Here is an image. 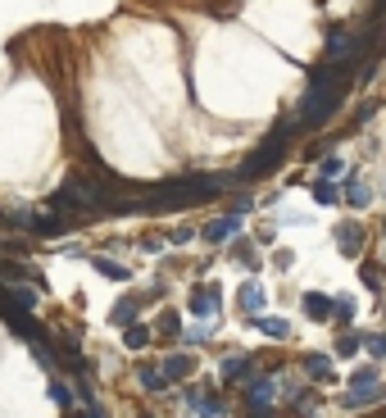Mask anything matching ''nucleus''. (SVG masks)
Returning <instances> with one entry per match:
<instances>
[{
  "label": "nucleus",
  "instance_id": "f257e3e1",
  "mask_svg": "<svg viewBox=\"0 0 386 418\" xmlns=\"http://www.w3.org/2000/svg\"><path fill=\"white\" fill-rule=\"evenodd\" d=\"M228 187V178L218 173H200V178H178V182H164V187H151L146 200H136V209H182V205H195V200H209Z\"/></svg>",
  "mask_w": 386,
  "mask_h": 418
},
{
  "label": "nucleus",
  "instance_id": "f03ea898",
  "mask_svg": "<svg viewBox=\"0 0 386 418\" xmlns=\"http://www.w3.org/2000/svg\"><path fill=\"white\" fill-rule=\"evenodd\" d=\"M341 105V82H332V73H318L314 78V87H309V96H305V123L309 128H322V123L332 118V109Z\"/></svg>",
  "mask_w": 386,
  "mask_h": 418
},
{
  "label": "nucleus",
  "instance_id": "7ed1b4c3",
  "mask_svg": "<svg viewBox=\"0 0 386 418\" xmlns=\"http://www.w3.org/2000/svg\"><path fill=\"white\" fill-rule=\"evenodd\" d=\"M286 132H291V123H282V128H278V132H273V141L264 146V151H259V155H250V159H245V168H241V173H245V178H259V173H268V168H273V164H278V159H282V137H286Z\"/></svg>",
  "mask_w": 386,
  "mask_h": 418
},
{
  "label": "nucleus",
  "instance_id": "20e7f679",
  "mask_svg": "<svg viewBox=\"0 0 386 418\" xmlns=\"http://www.w3.org/2000/svg\"><path fill=\"white\" fill-rule=\"evenodd\" d=\"M28 232L32 237H64V232H73V214H59V209H51V214H32Z\"/></svg>",
  "mask_w": 386,
  "mask_h": 418
},
{
  "label": "nucleus",
  "instance_id": "39448f33",
  "mask_svg": "<svg viewBox=\"0 0 386 418\" xmlns=\"http://www.w3.org/2000/svg\"><path fill=\"white\" fill-rule=\"evenodd\" d=\"M28 282L41 287V277H36L23 260H0V287H28Z\"/></svg>",
  "mask_w": 386,
  "mask_h": 418
},
{
  "label": "nucleus",
  "instance_id": "423d86ee",
  "mask_svg": "<svg viewBox=\"0 0 386 418\" xmlns=\"http://www.w3.org/2000/svg\"><path fill=\"white\" fill-rule=\"evenodd\" d=\"M355 51H359V41L350 32H332V41H327V59H332V64H350Z\"/></svg>",
  "mask_w": 386,
  "mask_h": 418
},
{
  "label": "nucleus",
  "instance_id": "0eeeda50",
  "mask_svg": "<svg viewBox=\"0 0 386 418\" xmlns=\"http://www.w3.org/2000/svg\"><path fill=\"white\" fill-rule=\"evenodd\" d=\"M159 368H164L168 382H186V377H191V368H195V360H191V355H168Z\"/></svg>",
  "mask_w": 386,
  "mask_h": 418
},
{
  "label": "nucleus",
  "instance_id": "6e6552de",
  "mask_svg": "<svg viewBox=\"0 0 386 418\" xmlns=\"http://www.w3.org/2000/svg\"><path fill=\"white\" fill-rule=\"evenodd\" d=\"M236 232H241V218H232V214H228V218H214V223L205 228V237H209V241H232Z\"/></svg>",
  "mask_w": 386,
  "mask_h": 418
},
{
  "label": "nucleus",
  "instance_id": "1a4fd4ad",
  "mask_svg": "<svg viewBox=\"0 0 386 418\" xmlns=\"http://www.w3.org/2000/svg\"><path fill=\"white\" fill-rule=\"evenodd\" d=\"M191 314H200V318H209V314H218V291H214V287L195 291V296H191Z\"/></svg>",
  "mask_w": 386,
  "mask_h": 418
},
{
  "label": "nucleus",
  "instance_id": "9d476101",
  "mask_svg": "<svg viewBox=\"0 0 386 418\" xmlns=\"http://www.w3.org/2000/svg\"><path fill=\"white\" fill-rule=\"evenodd\" d=\"M136 377H141L146 391H164L168 387V377H164V368H159V364H141V373H136Z\"/></svg>",
  "mask_w": 386,
  "mask_h": 418
},
{
  "label": "nucleus",
  "instance_id": "9b49d317",
  "mask_svg": "<svg viewBox=\"0 0 386 418\" xmlns=\"http://www.w3.org/2000/svg\"><path fill=\"white\" fill-rule=\"evenodd\" d=\"M146 300H151V296H141V300H118V305H114V314H109V318H114V323H123V327H132V318H136V310H141Z\"/></svg>",
  "mask_w": 386,
  "mask_h": 418
},
{
  "label": "nucleus",
  "instance_id": "f8f14e48",
  "mask_svg": "<svg viewBox=\"0 0 386 418\" xmlns=\"http://www.w3.org/2000/svg\"><path fill=\"white\" fill-rule=\"evenodd\" d=\"M250 373V360H245V355H228V360H223V377H228V382H236V377H245Z\"/></svg>",
  "mask_w": 386,
  "mask_h": 418
},
{
  "label": "nucleus",
  "instance_id": "ddd939ff",
  "mask_svg": "<svg viewBox=\"0 0 386 418\" xmlns=\"http://www.w3.org/2000/svg\"><path fill=\"white\" fill-rule=\"evenodd\" d=\"M123 341H128L132 350H141V346H151V327L146 323H132V327H123Z\"/></svg>",
  "mask_w": 386,
  "mask_h": 418
},
{
  "label": "nucleus",
  "instance_id": "4468645a",
  "mask_svg": "<svg viewBox=\"0 0 386 418\" xmlns=\"http://www.w3.org/2000/svg\"><path fill=\"white\" fill-rule=\"evenodd\" d=\"M241 310H245V314H259V310H264V287H255V282H250V287L241 291Z\"/></svg>",
  "mask_w": 386,
  "mask_h": 418
},
{
  "label": "nucleus",
  "instance_id": "2eb2a0df",
  "mask_svg": "<svg viewBox=\"0 0 386 418\" xmlns=\"http://www.w3.org/2000/svg\"><path fill=\"white\" fill-rule=\"evenodd\" d=\"M305 314L309 318H332V300L327 296H305Z\"/></svg>",
  "mask_w": 386,
  "mask_h": 418
},
{
  "label": "nucleus",
  "instance_id": "dca6fc26",
  "mask_svg": "<svg viewBox=\"0 0 386 418\" xmlns=\"http://www.w3.org/2000/svg\"><path fill=\"white\" fill-rule=\"evenodd\" d=\"M309 373H314V377H332V360H327V355H309Z\"/></svg>",
  "mask_w": 386,
  "mask_h": 418
},
{
  "label": "nucleus",
  "instance_id": "f3484780",
  "mask_svg": "<svg viewBox=\"0 0 386 418\" xmlns=\"http://www.w3.org/2000/svg\"><path fill=\"white\" fill-rule=\"evenodd\" d=\"M51 400L59 404V409H73V391L64 382H51Z\"/></svg>",
  "mask_w": 386,
  "mask_h": 418
},
{
  "label": "nucleus",
  "instance_id": "a211bd4d",
  "mask_svg": "<svg viewBox=\"0 0 386 418\" xmlns=\"http://www.w3.org/2000/svg\"><path fill=\"white\" fill-rule=\"evenodd\" d=\"M178 327H182V318L173 314V310H164V314H159V332H164V337H178Z\"/></svg>",
  "mask_w": 386,
  "mask_h": 418
},
{
  "label": "nucleus",
  "instance_id": "6ab92c4d",
  "mask_svg": "<svg viewBox=\"0 0 386 418\" xmlns=\"http://www.w3.org/2000/svg\"><path fill=\"white\" fill-rule=\"evenodd\" d=\"M195 414H200V418H218V414H223V404H218L214 396H205V400H195Z\"/></svg>",
  "mask_w": 386,
  "mask_h": 418
},
{
  "label": "nucleus",
  "instance_id": "aec40b11",
  "mask_svg": "<svg viewBox=\"0 0 386 418\" xmlns=\"http://www.w3.org/2000/svg\"><path fill=\"white\" fill-rule=\"evenodd\" d=\"M91 264H96V268H101V273H105V277H118V282H123V277H128V268H123V264H109V260H91Z\"/></svg>",
  "mask_w": 386,
  "mask_h": 418
},
{
  "label": "nucleus",
  "instance_id": "412c9836",
  "mask_svg": "<svg viewBox=\"0 0 386 418\" xmlns=\"http://www.w3.org/2000/svg\"><path fill=\"white\" fill-rule=\"evenodd\" d=\"M314 200H318V205H332V200H336V187H327V182H318V187H314Z\"/></svg>",
  "mask_w": 386,
  "mask_h": 418
},
{
  "label": "nucleus",
  "instance_id": "4be33fe9",
  "mask_svg": "<svg viewBox=\"0 0 386 418\" xmlns=\"http://www.w3.org/2000/svg\"><path fill=\"white\" fill-rule=\"evenodd\" d=\"M259 327H264L268 337H286V323H282V318H264V323H259Z\"/></svg>",
  "mask_w": 386,
  "mask_h": 418
},
{
  "label": "nucleus",
  "instance_id": "5701e85b",
  "mask_svg": "<svg viewBox=\"0 0 386 418\" xmlns=\"http://www.w3.org/2000/svg\"><path fill=\"white\" fill-rule=\"evenodd\" d=\"M368 350L372 355H386V337H368Z\"/></svg>",
  "mask_w": 386,
  "mask_h": 418
}]
</instances>
